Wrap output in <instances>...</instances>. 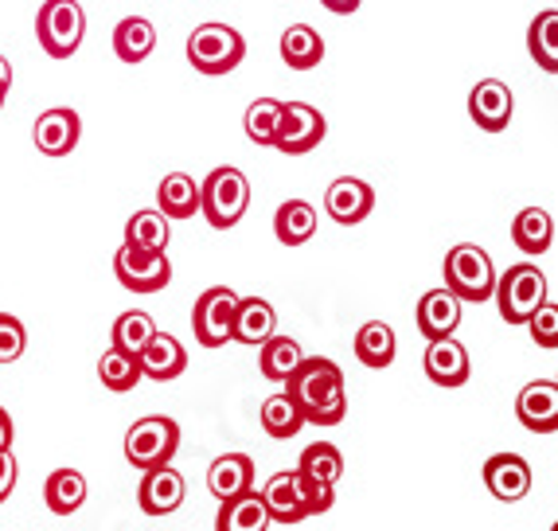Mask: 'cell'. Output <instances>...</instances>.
Wrapping results in <instances>:
<instances>
[{
  "instance_id": "cell-45",
  "label": "cell",
  "mask_w": 558,
  "mask_h": 531,
  "mask_svg": "<svg viewBox=\"0 0 558 531\" xmlns=\"http://www.w3.org/2000/svg\"><path fill=\"white\" fill-rule=\"evenodd\" d=\"M0 110H4V98H0Z\"/></svg>"
},
{
  "instance_id": "cell-9",
  "label": "cell",
  "mask_w": 558,
  "mask_h": 531,
  "mask_svg": "<svg viewBox=\"0 0 558 531\" xmlns=\"http://www.w3.org/2000/svg\"><path fill=\"white\" fill-rule=\"evenodd\" d=\"M113 274L130 293H160L172 281V262L168 251H141L121 243V251L113 254Z\"/></svg>"
},
{
  "instance_id": "cell-1",
  "label": "cell",
  "mask_w": 558,
  "mask_h": 531,
  "mask_svg": "<svg viewBox=\"0 0 558 531\" xmlns=\"http://www.w3.org/2000/svg\"><path fill=\"white\" fill-rule=\"evenodd\" d=\"M286 391L293 395V402L301 407L305 422L313 426H336L344 422L348 414V387H344V372L325 360V355H313V360H301L298 372L286 379Z\"/></svg>"
},
{
  "instance_id": "cell-12",
  "label": "cell",
  "mask_w": 558,
  "mask_h": 531,
  "mask_svg": "<svg viewBox=\"0 0 558 531\" xmlns=\"http://www.w3.org/2000/svg\"><path fill=\"white\" fill-rule=\"evenodd\" d=\"M512 113H515V98H512V90H508V83H500V79H481V83L473 86V94H469V118H473L484 133L508 130Z\"/></svg>"
},
{
  "instance_id": "cell-24",
  "label": "cell",
  "mask_w": 558,
  "mask_h": 531,
  "mask_svg": "<svg viewBox=\"0 0 558 531\" xmlns=\"http://www.w3.org/2000/svg\"><path fill=\"white\" fill-rule=\"evenodd\" d=\"M301 360H305V352H301V345L293 336L270 333L258 345V372H262V379H270V383H286L289 375L298 372Z\"/></svg>"
},
{
  "instance_id": "cell-6",
  "label": "cell",
  "mask_w": 558,
  "mask_h": 531,
  "mask_svg": "<svg viewBox=\"0 0 558 531\" xmlns=\"http://www.w3.org/2000/svg\"><path fill=\"white\" fill-rule=\"evenodd\" d=\"M441 274H446V289L453 298L476 301V305L493 298V289H496V266H493V258H488V251L476 243H457L453 251L446 254Z\"/></svg>"
},
{
  "instance_id": "cell-5",
  "label": "cell",
  "mask_w": 558,
  "mask_h": 531,
  "mask_svg": "<svg viewBox=\"0 0 558 531\" xmlns=\"http://www.w3.org/2000/svg\"><path fill=\"white\" fill-rule=\"evenodd\" d=\"M493 298L508 325H527L531 313L547 301V278H543V270L535 262H515L504 274H496Z\"/></svg>"
},
{
  "instance_id": "cell-18",
  "label": "cell",
  "mask_w": 558,
  "mask_h": 531,
  "mask_svg": "<svg viewBox=\"0 0 558 531\" xmlns=\"http://www.w3.org/2000/svg\"><path fill=\"white\" fill-rule=\"evenodd\" d=\"M422 364H426L429 383H438V387H465L469 372H473L465 345H461V340H453V336L429 340L426 355H422Z\"/></svg>"
},
{
  "instance_id": "cell-16",
  "label": "cell",
  "mask_w": 558,
  "mask_h": 531,
  "mask_svg": "<svg viewBox=\"0 0 558 531\" xmlns=\"http://www.w3.org/2000/svg\"><path fill=\"white\" fill-rule=\"evenodd\" d=\"M515 419L531 434H555L558 430V379H535L527 383L515 399Z\"/></svg>"
},
{
  "instance_id": "cell-37",
  "label": "cell",
  "mask_w": 558,
  "mask_h": 531,
  "mask_svg": "<svg viewBox=\"0 0 558 531\" xmlns=\"http://www.w3.org/2000/svg\"><path fill=\"white\" fill-rule=\"evenodd\" d=\"M153 333H157V321H153L149 313H141V309H130V313H121V317L113 321L110 345L130 355H141V348L149 345Z\"/></svg>"
},
{
  "instance_id": "cell-4",
  "label": "cell",
  "mask_w": 558,
  "mask_h": 531,
  "mask_svg": "<svg viewBox=\"0 0 558 531\" xmlns=\"http://www.w3.org/2000/svg\"><path fill=\"white\" fill-rule=\"evenodd\" d=\"M246 59V39L231 24H199L192 36H187V63L196 67L199 75L207 79H223L231 75L234 67Z\"/></svg>"
},
{
  "instance_id": "cell-20",
  "label": "cell",
  "mask_w": 558,
  "mask_h": 531,
  "mask_svg": "<svg viewBox=\"0 0 558 531\" xmlns=\"http://www.w3.org/2000/svg\"><path fill=\"white\" fill-rule=\"evenodd\" d=\"M414 321H418V333L426 336V340L453 336L457 325H461V298H453L449 289H429V293H422Z\"/></svg>"
},
{
  "instance_id": "cell-32",
  "label": "cell",
  "mask_w": 558,
  "mask_h": 531,
  "mask_svg": "<svg viewBox=\"0 0 558 531\" xmlns=\"http://www.w3.org/2000/svg\"><path fill=\"white\" fill-rule=\"evenodd\" d=\"M301 426H305V414H301V407L289 391H278L262 402V430L274 442H289L293 434H301Z\"/></svg>"
},
{
  "instance_id": "cell-14",
  "label": "cell",
  "mask_w": 558,
  "mask_h": 531,
  "mask_svg": "<svg viewBox=\"0 0 558 531\" xmlns=\"http://www.w3.org/2000/svg\"><path fill=\"white\" fill-rule=\"evenodd\" d=\"M184 496H187L184 476L172 466L145 469V476H141L137 485V504L145 516H172L184 504Z\"/></svg>"
},
{
  "instance_id": "cell-7",
  "label": "cell",
  "mask_w": 558,
  "mask_h": 531,
  "mask_svg": "<svg viewBox=\"0 0 558 531\" xmlns=\"http://www.w3.org/2000/svg\"><path fill=\"white\" fill-rule=\"evenodd\" d=\"M86 36V16L78 0H44L36 16V39L51 59H71Z\"/></svg>"
},
{
  "instance_id": "cell-33",
  "label": "cell",
  "mask_w": 558,
  "mask_h": 531,
  "mask_svg": "<svg viewBox=\"0 0 558 531\" xmlns=\"http://www.w3.org/2000/svg\"><path fill=\"white\" fill-rule=\"evenodd\" d=\"M168 239H172V219L157 207L133 212L130 224H125V243L141 246V251H168Z\"/></svg>"
},
{
  "instance_id": "cell-31",
  "label": "cell",
  "mask_w": 558,
  "mask_h": 531,
  "mask_svg": "<svg viewBox=\"0 0 558 531\" xmlns=\"http://www.w3.org/2000/svg\"><path fill=\"white\" fill-rule=\"evenodd\" d=\"M281 59H286L289 71H313L325 59V39H320L317 28H308V24H293L281 36Z\"/></svg>"
},
{
  "instance_id": "cell-25",
  "label": "cell",
  "mask_w": 558,
  "mask_h": 531,
  "mask_svg": "<svg viewBox=\"0 0 558 531\" xmlns=\"http://www.w3.org/2000/svg\"><path fill=\"white\" fill-rule=\"evenodd\" d=\"M153 47H157V28H153V20L145 16H125L113 28V56L121 59V63H145V59L153 56Z\"/></svg>"
},
{
  "instance_id": "cell-13",
  "label": "cell",
  "mask_w": 558,
  "mask_h": 531,
  "mask_svg": "<svg viewBox=\"0 0 558 531\" xmlns=\"http://www.w3.org/2000/svg\"><path fill=\"white\" fill-rule=\"evenodd\" d=\"M325 212L332 215L340 227H355L363 224L367 215L375 212V188L360 177H340L328 184L325 192Z\"/></svg>"
},
{
  "instance_id": "cell-19",
  "label": "cell",
  "mask_w": 558,
  "mask_h": 531,
  "mask_svg": "<svg viewBox=\"0 0 558 531\" xmlns=\"http://www.w3.org/2000/svg\"><path fill=\"white\" fill-rule=\"evenodd\" d=\"M141 375L145 379H157V383H168V379H180L187 367V348L180 345L172 333H153V340L141 348Z\"/></svg>"
},
{
  "instance_id": "cell-11",
  "label": "cell",
  "mask_w": 558,
  "mask_h": 531,
  "mask_svg": "<svg viewBox=\"0 0 558 531\" xmlns=\"http://www.w3.org/2000/svg\"><path fill=\"white\" fill-rule=\"evenodd\" d=\"M328 122L325 113L313 110L308 102H286L281 106V125H278V141L274 149H281L286 157H305L325 141Z\"/></svg>"
},
{
  "instance_id": "cell-43",
  "label": "cell",
  "mask_w": 558,
  "mask_h": 531,
  "mask_svg": "<svg viewBox=\"0 0 558 531\" xmlns=\"http://www.w3.org/2000/svg\"><path fill=\"white\" fill-rule=\"evenodd\" d=\"M12 438H16V426H12L9 410L0 407V446H12Z\"/></svg>"
},
{
  "instance_id": "cell-35",
  "label": "cell",
  "mask_w": 558,
  "mask_h": 531,
  "mask_svg": "<svg viewBox=\"0 0 558 531\" xmlns=\"http://www.w3.org/2000/svg\"><path fill=\"white\" fill-rule=\"evenodd\" d=\"M98 379H102L106 391L125 395V391H133V387H137L145 375H141V360H137V355L121 352V348L110 345L102 352V360H98Z\"/></svg>"
},
{
  "instance_id": "cell-26",
  "label": "cell",
  "mask_w": 558,
  "mask_h": 531,
  "mask_svg": "<svg viewBox=\"0 0 558 531\" xmlns=\"http://www.w3.org/2000/svg\"><path fill=\"white\" fill-rule=\"evenodd\" d=\"M512 243L520 246L527 258H539V254H547L550 243H555V219H550L543 207H523L512 219Z\"/></svg>"
},
{
  "instance_id": "cell-44",
  "label": "cell",
  "mask_w": 558,
  "mask_h": 531,
  "mask_svg": "<svg viewBox=\"0 0 558 531\" xmlns=\"http://www.w3.org/2000/svg\"><path fill=\"white\" fill-rule=\"evenodd\" d=\"M9 90H12V67L9 59L0 56V98H9Z\"/></svg>"
},
{
  "instance_id": "cell-27",
  "label": "cell",
  "mask_w": 558,
  "mask_h": 531,
  "mask_svg": "<svg viewBox=\"0 0 558 531\" xmlns=\"http://www.w3.org/2000/svg\"><path fill=\"white\" fill-rule=\"evenodd\" d=\"M395 352H399V340H395V328L387 321H367V325L355 333V360L363 367H391Z\"/></svg>"
},
{
  "instance_id": "cell-40",
  "label": "cell",
  "mask_w": 558,
  "mask_h": 531,
  "mask_svg": "<svg viewBox=\"0 0 558 531\" xmlns=\"http://www.w3.org/2000/svg\"><path fill=\"white\" fill-rule=\"evenodd\" d=\"M28 348V333L12 313H0V364H16Z\"/></svg>"
},
{
  "instance_id": "cell-41",
  "label": "cell",
  "mask_w": 558,
  "mask_h": 531,
  "mask_svg": "<svg viewBox=\"0 0 558 531\" xmlns=\"http://www.w3.org/2000/svg\"><path fill=\"white\" fill-rule=\"evenodd\" d=\"M16 476H20V466H16V457H12V446H0V504L12 496Z\"/></svg>"
},
{
  "instance_id": "cell-38",
  "label": "cell",
  "mask_w": 558,
  "mask_h": 531,
  "mask_svg": "<svg viewBox=\"0 0 558 531\" xmlns=\"http://www.w3.org/2000/svg\"><path fill=\"white\" fill-rule=\"evenodd\" d=\"M281 106L278 98H258V102H251V110H246V137L254 141V145H274L278 141V125H281Z\"/></svg>"
},
{
  "instance_id": "cell-3",
  "label": "cell",
  "mask_w": 558,
  "mask_h": 531,
  "mask_svg": "<svg viewBox=\"0 0 558 531\" xmlns=\"http://www.w3.org/2000/svg\"><path fill=\"white\" fill-rule=\"evenodd\" d=\"M246 207H251V180L231 165L211 168L207 180L199 184V212H204L207 224L215 231H231V227L242 224Z\"/></svg>"
},
{
  "instance_id": "cell-30",
  "label": "cell",
  "mask_w": 558,
  "mask_h": 531,
  "mask_svg": "<svg viewBox=\"0 0 558 531\" xmlns=\"http://www.w3.org/2000/svg\"><path fill=\"white\" fill-rule=\"evenodd\" d=\"M44 504L56 516H75L86 504V476L78 469H56L44 485Z\"/></svg>"
},
{
  "instance_id": "cell-42",
  "label": "cell",
  "mask_w": 558,
  "mask_h": 531,
  "mask_svg": "<svg viewBox=\"0 0 558 531\" xmlns=\"http://www.w3.org/2000/svg\"><path fill=\"white\" fill-rule=\"evenodd\" d=\"M320 4H325L328 12H336V16H352L363 0H320Z\"/></svg>"
},
{
  "instance_id": "cell-21",
  "label": "cell",
  "mask_w": 558,
  "mask_h": 531,
  "mask_svg": "<svg viewBox=\"0 0 558 531\" xmlns=\"http://www.w3.org/2000/svg\"><path fill=\"white\" fill-rule=\"evenodd\" d=\"M270 333H278V313L266 298H239L234 305V328L231 340L246 348H258Z\"/></svg>"
},
{
  "instance_id": "cell-39",
  "label": "cell",
  "mask_w": 558,
  "mask_h": 531,
  "mask_svg": "<svg viewBox=\"0 0 558 531\" xmlns=\"http://www.w3.org/2000/svg\"><path fill=\"white\" fill-rule=\"evenodd\" d=\"M527 328H531V340L539 348H558V305L555 301H543L535 313L527 317Z\"/></svg>"
},
{
  "instance_id": "cell-28",
  "label": "cell",
  "mask_w": 558,
  "mask_h": 531,
  "mask_svg": "<svg viewBox=\"0 0 558 531\" xmlns=\"http://www.w3.org/2000/svg\"><path fill=\"white\" fill-rule=\"evenodd\" d=\"M157 212L168 219H192L199 212V184L187 172H168L157 188Z\"/></svg>"
},
{
  "instance_id": "cell-23",
  "label": "cell",
  "mask_w": 558,
  "mask_h": 531,
  "mask_svg": "<svg viewBox=\"0 0 558 531\" xmlns=\"http://www.w3.org/2000/svg\"><path fill=\"white\" fill-rule=\"evenodd\" d=\"M266 523H270V512H266V500H262L258 488H246V493L231 496V500H219L215 531H262Z\"/></svg>"
},
{
  "instance_id": "cell-36",
  "label": "cell",
  "mask_w": 558,
  "mask_h": 531,
  "mask_svg": "<svg viewBox=\"0 0 558 531\" xmlns=\"http://www.w3.org/2000/svg\"><path fill=\"white\" fill-rule=\"evenodd\" d=\"M298 469L308 481H317V485H336V481L344 476V454H340L332 442H313V446L301 449Z\"/></svg>"
},
{
  "instance_id": "cell-29",
  "label": "cell",
  "mask_w": 558,
  "mask_h": 531,
  "mask_svg": "<svg viewBox=\"0 0 558 531\" xmlns=\"http://www.w3.org/2000/svg\"><path fill=\"white\" fill-rule=\"evenodd\" d=\"M274 234H278V243H286V246L308 243V239L317 234V207L308 204V200H289V204H281L278 215H274Z\"/></svg>"
},
{
  "instance_id": "cell-17",
  "label": "cell",
  "mask_w": 558,
  "mask_h": 531,
  "mask_svg": "<svg viewBox=\"0 0 558 531\" xmlns=\"http://www.w3.org/2000/svg\"><path fill=\"white\" fill-rule=\"evenodd\" d=\"M484 485L496 500L515 504L531 493V466L520 454H493L484 461Z\"/></svg>"
},
{
  "instance_id": "cell-2",
  "label": "cell",
  "mask_w": 558,
  "mask_h": 531,
  "mask_svg": "<svg viewBox=\"0 0 558 531\" xmlns=\"http://www.w3.org/2000/svg\"><path fill=\"white\" fill-rule=\"evenodd\" d=\"M262 500H266L270 523L293 528V523H305L308 516H325L336 500V485H317L301 469H289V473H274L266 481Z\"/></svg>"
},
{
  "instance_id": "cell-34",
  "label": "cell",
  "mask_w": 558,
  "mask_h": 531,
  "mask_svg": "<svg viewBox=\"0 0 558 531\" xmlns=\"http://www.w3.org/2000/svg\"><path fill=\"white\" fill-rule=\"evenodd\" d=\"M527 51H531V59L547 71V75H558V9H547L531 20Z\"/></svg>"
},
{
  "instance_id": "cell-22",
  "label": "cell",
  "mask_w": 558,
  "mask_h": 531,
  "mask_svg": "<svg viewBox=\"0 0 558 531\" xmlns=\"http://www.w3.org/2000/svg\"><path fill=\"white\" fill-rule=\"evenodd\" d=\"M207 488L215 500H231V496L254 488V457L246 454H223L215 457L207 469Z\"/></svg>"
},
{
  "instance_id": "cell-8",
  "label": "cell",
  "mask_w": 558,
  "mask_h": 531,
  "mask_svg": "<svg viewBox=\"0 0 558 531\" xmlns=\"http://www.w3.org/2000/svg\"><path fill=\"white\" fill-rule=\"evenodd\" d=\"M180 449V426L168 414H149V419H141L130 426L125 434V461L133 469H157L168 466Z\"/></svg>"
},
{
  "instance_id": "cell-15",
  "label": "cell",
  "mask_w": 558,
  "mask_h": 531,
  "mask_svg": "<svg viewBox=\"0 0 558 531\" xmlns=\"http://www.w3.org/2000/svg\"><path fill=\"white\" fill-rule=\"evenodd\" d=\"M78 137H83V122L71 106H56V110H44L36 118V130H32V141L44 157H66L75 153Z\"/></svg>"
},
{
  "instance_id": "cell-10",
  "label": "cell",
  "mask_w": 558,
  "mask_h": 531,
  "mask_svg": "<svg viewBox=\"0 0 558 531\" xmlns=\"http://www.w3.org/2000/svg\"><path fill=\"white\" fill-rule=\"evenodd\" d=\"M234 305H239V293L227 286H211L196 298L192 309V333L204 348H223L231 340L234 328Z\"/></svg>"
}]
</instances>
